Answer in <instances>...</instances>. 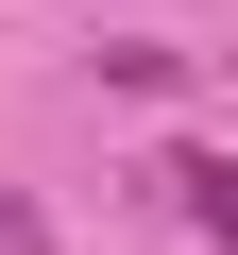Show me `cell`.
<instances>
[{
    "label": "cell",
    "instance_id": "obj_1",
    "mask_svg": "<svg viewBox=\"0 0 238 255\" xmlns=\"http://www.w3.org/2000/svg\"><path fill=\"white\" fill-rule=\"evenodd\" d=\"M153 187H170V204H187V221L238 255V153H153Z\"/></svg>",
    "mask_w": 238,
    "mask_h": 255
},
{
    "label": "cell",
    "instance_id": "obj_2",
    "mask_svg": "<svg viewBox=\"0 0 238 255\" xmlns=\"http://www.w3.org/2000/svg\"><path fill=\"white\" fill-rule=\"evenodd\" d=\"M102 85H119V102H170V85H187V51H153V34H119V51H102Z\"/></svg>",
    "mask_w": 238,
    "mask_h": 255
},
{
    "label": "cell",
    "instance_id": "obj_3",
    "mask_svg": "<svg viewBox=\"0 0 238 255\" xmlns=\"http://www.w3.org/2000/svg\"><path fill=\"white\" fill-rule=\"evenodd\" d=\"M0 255H51V204H17V187H0Z\"/></svg>",
    "mask_w": 238,
    "mask_h": 255
}]
</instances>
